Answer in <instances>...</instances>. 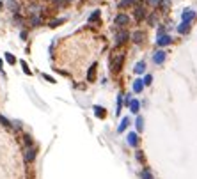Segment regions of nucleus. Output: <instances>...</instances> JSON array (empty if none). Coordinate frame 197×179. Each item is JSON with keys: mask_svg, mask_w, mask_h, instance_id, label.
<instances>
[{"mask_svg": "<svg viewBox=\"0 0 197 179\" xmlns=\"http://www.w3.org/2000/svg\"><path fill=\"white\" fill-rule=\"evenodd\" d=\"M123 60H124V53H115L112 59V71H119L123 66Z\"/></svg>", "mask_w": 197, "mask_h": 179, "instance_id": "1", "label": "nucleus"}, {"mask_svg": "<svg viewBox=\"0 0 197 179\" xmlns=\"http://www.w3.org/2000/svg\"><path fill=\"white\" fill-rule=\"evenodd\" d=\"M36 152H38V147L32 146V147H27V151H25V162L27 163H32L36 160Z\"/></svg>", "mask_w": 197, "mask_h": 179, "instance_id": "2", "label": "nucleus"}, {"mask_svg": "<svg viewBox=\"0 0 197 179\" xmlns=\"http://www.w3.org/2000/svg\"><path fill=\"white\" fill-rule=\"evenodd\" d=\"M194 16H195V11H194V9H190V7L181 12V20H183V23H190L192 20H194Z\"/></svg>", "mask_w": 197, "mask_h": 179, "instance_id": "3", "label": "nucleus"}, {"mask_svg": "<svg viewBox=\"0 0 197 179\" xmlns=\"http://www.w3.org/2000/svg\"><path fill=\"white\" fill-rule=\"evenodd\" d=\"M165 59H167L165 50H158V52H154V55H153V62H154V64H164Z\"/></svg>", "mask_w": 197, "mask_h": 179, "instance_id": "4", "label": "nucleus"}, {"mask_svg": "<svg viewBox=\"0 0 197 179\" xmlns=\"http://www.w3.org/2000/svg\"><path fill=\"white\" fill-rule=\"evenodd\" d=\"M126 142H128V146L130 147H137L139 146V135L135 131H130L128 137H126Z\"/></svg>", "mask_w": 197, "mask_h": 179, "instance_id": "5", "label": "nucleus"}, {"mask_svg": "<svg viewBox=\"0 0 197 179\" xmlns=\"http://www.w3.org/2000/svg\"><path fill=\"white\" fill-rule=\"evenodd\" d=\"M114 23L117 25V27H126L128 23H130V18L126 16V14H117L114 20Z\"/></svg>", "mask_w": 197, "mask_h": 179, "instance_id": "6", "label": "nucleus"}, {"mask_svg": "<svg viewBox=\"0 0 197 179\" xmlns=\"http://www.w3.org/2000/svg\"><path fill=\"white\" fill-rule=\"evenodd\" d=\"M128 37H130V36H128V32H126V30H121V32L115 36V46H121L123 43H126V41H128Z\"/></svg>", "mask_w": 197, "mask_h": 179, "instance_id": "7", "label": "nucleus"}, {"mask_svg": "<svg viewBox=\"0 0 197 179\" xmlns=\"http://www.w3.org/2000/svg\"><path fill=\"white\" fill-rule=\"evenodd\" d=\"M156 43H158V46H167V44L172 43V37H170L169 34H162V36H158Z\"/></svg>", "mask_w": 197, "mask_h": 179, "instance_id": "8", "label": "nucleus"}, {"mask_svg": "<svg viewBox=\"0 0 197 179\" xmlns=\"http://www.w3.org/2000/svg\"><path fill=\"white\" fill-rule=\"evenodd\" d=\"M144 36H146V34L142 32V30H137V32H133V36H131V39H133V43H142L144 41Z\"/></svg>", "mask_w": 197, "mask_h": 179, "instance_id": "9", "label": "nucleus"}, {"mask_svg": "<svg viewBox=\"0 0 197 179\" xmlns=\"http://www.w3.org/2000/svg\"><path fill=\"white\" fill-rule=\"evenodd\" d=\"M133 71H135L137 75H142L144 71H146V62H144V60L137 62V64H135V67H133Z\"/></svg>", "mask_w": 197, "mask_h": 179, "instance_id": "10", "label": "nucleus"}, {"mask_svg": "<svg viewBox=\"0 0 197 179\" xmlns=\"http://www.w3.org/2000/svg\"><path fill=\"white\" fill-rule=\"evenodd\" d=\"M139 108H140V103L137 99H131L130 101V112L131 114H139Z\"/></svg>", "mask_w": 197, "mask_h": 179, "instance_id": "11", "label": "nucleus"}, {"mask_svg": "<svg viewBox=\"0 0 197 179\" xmlns=\"http://www.w3.org/2000/svg\"><path fill=\"white\" fill-rule=\"evenodd\" d=\"M142 89H144V82L142 80H135L133 82V92H142Z\"/></svg>", "mask_w": 197, "mask_h": 179, "instance_id": "12", "label": "nucleus"}, {"mask_svg": "<svg viewBox=\"0 0 197 179\" xmlns=\"http://www.w3.org/2000/svg\"><path fill=\"white\" fill-rule=\"evenodd\" d=\"M128 124H130V119H128V117H123L121 124L117 126V131H119V133H123V131H124L126 128H128Z\"/></svg>", "mask_w": 197, "mask_h": 179, "instance_id": "13", "label": "nucleus"}, {"mask_svg": "<svg viewBox=\"0 0 197 179\" xmlns=\"http://www.w3.org/2000/svg\"><path fill=\"white\" fill-rule=\"evenodd\" d=\"M7 7H9V11H13V12H18V9H20L16 0H7Z\"/></svg>", "mask_w": 197, "mask_h": 179, "instance_id": "14", "label": "nucleus"}, {"mask_svg": "<svg viewBox=\"0 0 197 179\" xmlns=\"http://www.w3.org/2000/svg\"><path fill=\"white\" fill-rule=\"evenodd\" d=\"M94 75H96V64H93L87 71V82H93L94 80Z\"/></svg>", "mask_w": 197, "mask_h": 179, "instance_id": "15", "label": "nucleus"}, {"mask_svg": "<svg viewBox=\"0 0 197 179\" xmlns=\"http://www.w3.org/2000/svg\"><path fill=\"white\" fill-rule=\"evenodd\" d=\"M94 115H96V117H99V119H103V117H105V108H103V107H98V105H96V107H94Z\"/></svg>", "mask_w": 197, "mask_h": 179, "instance_id": "16", "label": "nucleus"}, {"mask_svg": "<svg viewBox=\"0 0 197 179\" xmlns=\"http://www.w3.org/2000/svg\"><path fill=\"white\" fill-rule=\"evenodd\" d=\"M188 30H190V23H183V22H181V25L178 27V32H179V34H186Z\"/></svg>", "mask_w": 197, "mask_h": 179, "instance_id": "17", "label": "nucleus"}, {"mask_svg": "<svg viewBox=\"0 0 197 179\" xmlns=\"http://www.w3.org/2000/svg\"><path fill=\"white\" fill-rule=\"evenodd\" d=\"M144 16H146V11H144V7H137V9H135V18H137V20H142Z\"/></svg>", "mask_w": 197, "mask_h": 179, "instance_id": "18", "label": "nucleus"}, {"mask_svg": "<svg viewBox=\"0 0 197 179\" xmlns=\"http://www.w3.org/2000/svg\"><path fill=\"white\" fill-rule=\"evenodd\" d=\"M135 126H137V131H142L144 130V119L139 115L137 117V121H135Z\"/></svg>", "mask_w": 197, "mask_h": 179, "instance_id": "19", "label": "nucleus"}, {"mask_svg": "<svg viewBox=\"0 0 197 179\" xmlns=\"http://www.w3.org/2000/svg\"><path fill=\"white\" fill-rule=\"evenodd\" d=\"M23 142H25V146H27V147H32V146H34L32 137L28 135V133H27V135H23Z\"/></svg>", "mask_w": 197, "mask_h": 179, "instance_id": "20", "label": "nucleus"}, {"mask_svg": "<svg viewBox=\"0 0 197 179\" xmlns=\"http://www.w3.org/2000/svg\"><path fill=\"white\" fill-rule=\"evenodd\" d=\"M98 20H99V11H94L93 14L89 16V20H87V22H89V23H94V22H98Z\"/></svg>", "mask_w": 197, "mask_h": 179, "instance_id": "21", "label": "nucleus"}, {"mask_svg": "<svg viewBox=\"0 0 197 179\" xmlns=\"http://www.w3.org/2000/svg\"><path fill=\"white\" fill-rule=\"evenodd\" d=\"M0 124L4 126V128H11V121H7L4 115H0Z\"/></svg>", "mask_w": 197, "mask_h": 179, "instance_id": "22", "label": "nucleus"}, {"mask_svg": "<svg viewBox=\"0 0 197 179\" xmlns=\"http://www.w3.org/2000/svg\"><path fill=\"white\" fill-rule=\"evenodd\" d=\"M6 60L9 62V64H13V66L16 64V57H14L13 53H6Z\"/></svg>", "mask_w": 197, "mask_h": 179, "instance_id": "23", "label": "nucleus"}, {"mask_svg": "<svg viewBox=\"0 0 197 179\" xmlns=\"http://www.w3.org/2000/svg\"><path fill=\"white\" fill-rule=\"evenodd\" d=\"M135 2H137V0H121V2H119V6H121V7H126V6H133Z\"/></svg>", "mask_w": 197, "mask_h": 179, "instance_id": "24", "label": "nucleus"}, {"mask_svg": "<svg viewBox=\"0 0 197 179\" xmlns=\"http://www.w3.org/2000/svg\"><path fill=\"white\" fill-rule=\"evenodd\" d=\"M140 177H142V179H153V176H151V172H149L148 168H144L142 174H140Z\"/></svg>", "mask_w": 197, "mask_h": 179, "instance_id": "25", "label": "nucleus"}, {"mask_svg": "<svg viewBox=\"0 0 197 179\" xmlns=\"http://www.w3.org/2000/svg\"><path fill=\"white\" fill-rule=\"evenodd\" d=\"M142 82H144V85H151V82H153V76H151V75H146Z\"/></svg>", "mask_w": 197, "mask_h": 179, "instance_id": "26", "label": "nucleus"}, {"mask_svg": "<svg viewBox=\"0 0 197 179\" xmlns=\"http://www.w3.org/2000/svg\"><path fill=\"white\" fill-rule=\"evenodd\" d=\"M121 107H123V94H119L117 98V114H121Z\"/></svg>", "mask_w": 197, "mask_h": 179, "instance_id": "27", "label": "nucleus"}, {"mask_svg": "<svg viewBox=\"0 0 197 179\" xmlns=\"http://www.w3.org/2000/svg\"><path fill=\"white\" fill-rule=\"evenodd\" d=\"M148 4H149V6H153V7H156V6L162 4V0H148Z\"/></svg>", "mask_w": 197, "mask_h": 179, "instance_id": "28", "label": "nucleus"}, {"mask_svg": "<svg viewBox=\"0 0 197 179\" xmlns=\"http://www.w3.org/2000/svg\"><path fill=\"white\" fill-rule=\"evenodd\" d=\"M39 23H41V20H39L38 16H34V18H32V25H34V27H38Z\"/></svg>", "mask_w": 197, "mask_h": 179, "instance_id": "29", "label": "nucleus"}, {"mask_svg": "<svg viewBox=\"0 0 197 179\" xmlns=\"http://www.w3.org/2000/svg\"><path fill=\"white\" fill-rule=\"evenodd\" d=\"M62 22H64V20H57V22H52L50 25H52V27H57V25H60Z\"/></svg>", "mask_w": 197, "mask_h": 179, "instance_id": "30", "label": "nucleus"}, {"mask_svg": "<svg viewBox=\"0 0 197 179\" xmlns=\"http://www.w3.org/2000/svg\"><path fill=\"white\" fill-rule=\"evenodd\" d=\"M22 66H23V71H25L27 75H30V69H28V67H27V64H25V62H22Z\"/></svg>", "mask_w": 197, "mask_h": 179, "instance_id": "31", "label": "nucleus"}, {"mask_svg": "<svg viewBox=\"0 0 197 179\" xmlns=\"http://www.w3.org/2000/svg\"><path fill=\"white\" fill-rule=\"evenodd\" d=\"M137 160H139V162H142V160H144V156H142V151H137Z\"/></svg>", "mask_w": 197, "mask_h": 179, "instance_id": "32", "label": "nucleus"}, {"mask_svg": "<svg viewBox=\"0 0 197 179\" xmlns=\"http://www.w3.org/2000/svg\"><path fill=\"white\" fill-rule=\"evenodd\" d=\"M43 78H44V80H48V82H52V83H53V78H52L50 75H43Z\"/></svg>", "mask_w": 197, "mask_h": 179, "instance_id": "33", "label": "nucleus"}, {"mask_svg": "<svg viewBox=\"0 0 197 179\" xmlns=\"http://www.w3.org/2000/svg\"><path fill=\"white\" fill-rule=\"evenodd\" d=\"M2 66H4V62H2V59H0V67H2Z\"/></svg>", "mask_w": 197, "mask_h": 179, "instance_id": "34", "label": "nucleus"}, {"mask_svg": "<svg viewBox=\"0 0 197 179\" xmlns=\"http://www.w3.org/2000/svg\"><path fill=\"white\" fill-rule=\"evenodd\" d=\"M0 9H2V2H0Z\"/></svg>", "mask_w": 197, "mask_h": 179, "instance_id": "35", "label": "nucleus"}]
</instances>
